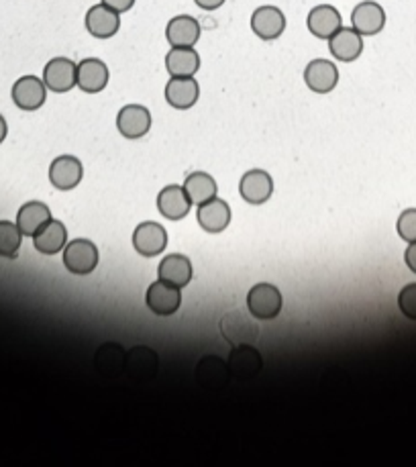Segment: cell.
Listing matches in <instances>:
<instances>
[{
  "instance_id": "33",
  "label": "cell",
  "mask_w": 416,
  "mask_h": 467,
  "mask_svg": "<svg viewBox=\"0 0 416 467\" xmlns=\"http://www.w3.org/2000/svg\"><path fill=\"white\" fill-rule=\"evenodd\" d=\"M398 306L406 318L416 320V284H408V286L400 292Z\"/></svg>"
},
{
  "instance_id": "16",
  "label": "cell",
  "mask_w": 416,
  "mask_h": 467,
  "mask_svg": "<svg viewBox=\"0 0 416 467\" xmlns=\"http://www.w3.org/2000/svg\"><path fill=\"white\" fill-rule=\"evenodd\" d=\"M309 31L318 39H331L343 27L341 13L333 4H318L306 17Z\"/></svg>"
},
{
  "instance_id": "13",
  "label": "cell",
  "mask_w": 416,
  "mask_h": 467,
  "mask_svg": "<svg viewBox=\"0 0 416 467\" xmlns=\"http://www.w3.org/2000/svg\"><path fill=\"white\" fill-rule=\"evenodd\" d=\"M304 82L317 94L333 92L339 84L337 65L328 60H312L304 70Z\"/></svg>"
},
{
  "instance_id": "29",
  "label": "cell",
  "mask_w": 416,
  "mask_h": 467,
  "mask_svg": "<svg viewBox=\"0 0 416 467\" xmlns=\"http://www.w3.org/2000/svg\"><path fill=\"white\" fill-rule=\"evenodd\" d=\"M196 378L204 388H223L229 379V368L223 360L208 355L196 368Z\"/></svg>"
},
{
  "instance_id": "28",
  "label": "cell",
  "mask_w": 416,
  "mask_h": 467,
  "mask_svg": "<svg viewBox=\"0 0 416 467\" xmlns=\"http://www.w3.org/2000/svg\"><path fill=\"white\" fill-rule=\"evenodd\" d=\"M125 361H127V352L116 343H106L102 345L97 357H94V363H97V369L102 376H119L121 371H125Z\"/></svg>"
},
{
  "instance_id": "9",
  "label": "cell",
  "mask_w": 416,
  "mask_h": 467,
  "mask_svg": "<svg viewBox=\"0 0 416 467\" xmlns=\"http://www.w3.org/2000/svg\"><path fill=\"white\" fill-rule=\"evenodd\" d=\"M108 68L98 57H86L78 64L76 86L86 94H98L108 86Z\"/></svg>"
},
{
  "instance_id": "11",
  "label": "cell",
  "mask_w": 416,
  "mask_h": 467,
  "mask_svg": "<svg viewBox=\"0 0 416 467\" xmlns=\"http://www.w3.org/2000/svg\"><path fill=\"white\" fill-rule=\"evenodd\" d=\"M352 25L361 38L378 35L386 25V11L374 0H363L352 13Z\"/></svg>"
},
{
  "instance_id": "8",
  "label": "cell",
  "mask_w": 416,
  "mask_h": 467,
  "mask_svg": "<svg viewBox=\"0 0 416 467\" xmlns=\"http://www.w3.org/2000/svg\"><path fill=\"white\" fill-rule=\"evenodd\" d=\"M251 31L264 41H274L286 31V17L277 6L266 4L251 14Z\"/></svg>"
},
{
  "instance_id": "23",
  "label": "cell",
  "mask_w": 416,
  "mask_h": 467,
  "mask_svg": "<svg viewBox=\"0 0 416 467\" xmlns=\"http://www.w3.org/2000/svg\"><path fill=\"white\" fill-rule=\"evenodd\" d=\"M231 208L221 199H210L199 207V225L208 233H221L229 227Z\"/></svg>"
},
{
  "instance_id": "20",
  "label": "cell",
  "mask_w": 416,
  "mask_h": 467,
  "mask_svg": "<svg viewBox=\"0 0 416 467\" xmlns=\"http://www.w3.org/2000/svg\"><path fill=\"white\" fill-rule=\"evenodd\" d=\"M166 38L172 47H194L200 39V23L190 14H178L167 23Z\"/></svg>"
},
{
  "instance_id": "32",
  "label": "cell",
  "mask_w": 416,
  "mask_h": 467,
  "mask_svg": "<svg viewBox=\"0 0 416 467\" xmlns=\"http://www.w3.org/2000/svg\"><path fill=\"white\" fill-rule=\"evenodd\" d=\"M398 235L403 237L408 243L416 241V208H408L398 218Z\"/></svg>"
},
{
  "instance_id": "26",
  "label": "cell",
  "mask_w": 416,
  "mask_h": 467,
  "mask_svg": "<svg viewBox=\"0 0 416 467\" xmlns=\"http://www.w3.org/2000/svg\"><path fill=\"white\" fill-rule=\"evenodd\" d=\"M51 221V210L47 204L43 202H27L21 207L19 215H17V225L23 235L33 237L35 233H39L46 225Z\"/></svg>"
},
{
  "instance_id": "22",
  "label": "cell",
  "mask_w": 416,
  "mask_h": 467,
  "mask_svg": "<svg viewBox=\"0 0 416 467\" xmlns=\"http://www.w3.org/2000/svg\"><path fill=\"white\" fill-rule=\"evenodd\" d=\"M157 274H159V280L182 290L188 286L190 280H192L194 272H192V264H190L186 255L172 253L162 259Z\"/></svg>"
},
{
  "instance_id": "25",
  "label": "cell",
  "mask_w": 416,
  "mask_h": 467,
  "mask_svg": "<svg viewBox=\"0 0 416 467\" xmlns=\"http://www.w3.org/2000/svg\"><path fill=\"white\" fill-rule=\"evenodd\" d=\"M166 68L172 78H192L200 70V55L194 47H172L166 55Z\"/></svg>"
},
{
  "instance_id": "18",
  "label": "cell",
  "mask_w": 416,
  "mask_h": 467,
  "mask_svg": "<svg viewBox=\"0 0 416 467\" xmlns=\"http://www.w3.org/2000/svg\"><path fill=\"white\" fill-rule=\"evenodd\" d=\"M200 97V86L192 78H172L166 86L167 105L176 111H188L192 108Z\"/></svg>"
},
{
  "instance_id": "19",
  "label": "cell",
  "mask_w": 416,
  "mask_h": 467,
  "mask_svg": "<svg viewBox=\"0 0 416 467\" xmlns=\"http://www.w3.org/2000/svg\"><path fill=\"white\" fill-rule=\"evenodd\" d=\"M241 199L250 204H264L269 200V196L274 192V182L272 176L264 170H251L241 178L239 184Z\"/></svg>"
},
{
  "instance_id": "1",
  "label": "cell",
  "mask_w": 416,
  "mask_h": 467,
  "mask_svg": "<svg viewBox=\"0 0 416 467\" xmlns=\"http://www.w3.org/2000/svg\"><path fill=\"white\" fill-rule=\"evenodd\" d=\"M64 266L70 274L89 276L98 266V250L89 239H76L64 247Z\"/></svg>"
},
{
  "instance_id": "24",
  "label": "cell",
  "mask_w": 416,
  "mask_h": 467,
  "mask_svg": "<svg viewBox=\"0 0 416 467\" xmlns=\"http://www.w3.org/2000/svg\"><path fill=\"white\" fill-rule=\"evenodd\" d=\"M190 207H192V202H190L186 190L180 186H166L157 196V210L170 221L184 218L190 213Z\"/></svg>"
},
{
  "instance_id": "31",
  "label": "cell",
  "mask_w": 416,
  "mask_h": 467,
  "mask_svg": "<svg viewBox=\"0 0 416 467\" xmlns=\"http://www.w3.org/2000/svg\"><path fill=\"white\" fill-rule=\"evenodd\" d=\"M21 239H23V233H21L17 223L0 221V258H17Z\"/></svg>"
},
{
  "instance_id": "3",
  "label": "cell",
  "mask_w": 416,
  "mask_h": 467,
  "mask_svg": "<svg viewBox=\"0 0 416 467\" xmlns=\"http://www.w3.org/2000/svg\"><path fill=\"white\" fill-rule=\"evenodd\" d=\"M221 333L233 347L253 345L259 337V327L243 310H231L221 318Z\"/></svg>"
},
{
  "instance_id": "12",
  "label": "cell",
  "mask_w": 416,
  "mask_h": 467,
  "mask_svg": "<svg viewBox=\"0 0 416 467\" xmlns=\"http://www.w3.org/2000/svg\"><path fill=\"white\" fill-rule=\"evenodd\" d=\"M145 302H148L149 310L156 312L159 317H170L174 312H178L182 296L180 288L170 286L162 280L153 282L148 288V294H145Z\"/></svg>"
},
{
  "instance_id": "2",
  "label": "cell",
  "mask_w": 416,
  "mask_h": 467,
  "mask_svg": "<svg viewBox=\"0 0 416 467\" xmlns=\"http://www.w3.org/2000/svg\"><path fill=\"white\" fill-rule=\"evenodd\" d=\"M247 309L258 320H272L282 310V294L274 284H258L247 294Z\"/></svg>"
},
{
  "instance_id": "35",
  "label": "cell",
  "mask_w": 416,
  "mask_h": 467,
  "mask_svg": "<svg viewBox=\"0 0 416 467\" xmlns=\"http://www.w3.org/2000/svg\"><path fill=\"white\" fill-rule=\"evenodd\" d=\"M404 259H406V266L416 274V241H412V243L408 245V250L404 253Z\"/></svg>"
},
{
  "instance_id": "34",
  "label": "cell",
  "mask_w": 416,
  "mask_h": 467,
  "mask_svg": "<svg viewBox=\"0 0 416 467\" xmlns=\"http://www.w3.org/2000/svg\"><path fill=\"white\" fill-rule=\"evenodd\" d=\"M100 3L106 4V6H111L113 11L123 14V13H127V11L133 9L135 0H100Z\"/></svg>"
},
{
  "instance_id": "36",
  "label": "cell",
  "mask_w": 416,
  "mask_h": 467,
  "mask_svg": "<svg viewBox=\"0 0 416 467\" xmlns=\"http://www.w3.org/2000/svg\"><path fill=\"white\" fill-rule=\"evenodd\" d=\"M196 6H200L202 11H216L225 4V0H194Z\"/></svg>"
},
{
  "instance_id": "7",
  "label": "cell",
  "mask_w": 416,
  "mask_h": 467,
  "mask_svg": "<svg viewBox=\"0 0 416 467\" xmlns=\"http://www.w3.org/2000/svg\"><path fill=\"white\" fill-rule=\"evenodd\" d=\"M227 368L231 378L243 382V379L258 376L264 368V361H261V353L253 345H237L231 349L227 357Z\"/></svg>"
},
{
  "instance_id": "21",
  "label": "cell",
  "mask_w": 416,
  "mask_h": 467,
  "mask_svg": "<svg viewBox=\"0 0 416 467\" xmlns=\"http://www.w3.org/2000/svg\"><path fill=\"white\" fill-rule=\"evenodd\" d=\"M157 353L149 347H133L131 352H127V361H125V371L129 378L137 379V382H145V379H151L157 371Z\"/></svg>"
},
{
  "instance_id": "5",
  "label": "cell",
  "mask_w": 416,
  "mask_h": 467,
  "mask_svg": "<svg viewBox=\"0 0 416 467\" xmlns=\"http://www.w3.org/2000/svg\"><path fill=\"white\" fill-rule=\"evenodd\" d=\"M76 70L78 64L68 60V57H54L43 68V82L51 92H70L76 86Z\"/></svg>"
},
{
  "instance_id": "10",
  "label": "cell",
  "mask_w": 416,
  "mask_h": 467,
  "mask_svg": "<svg viewBox=\"0 0 416 467\" xmlns=\"http://www.w3.org/2000/svg\"><path fill=\"white\" fill-rule=\"evenodd\" d=\"M86 29L92 38L111 39L121 29V14L106 4H94L86 13Z\"/></svg>"
},
{
  "instance_id": "4",
  "label": "cell",
  "mask_w": 416,
  "mask_h": 467,
  "mask_svg": "<svg viewBox=\"0 0 416 467\" xmlns=\"http://www.w3.org/2000/svg\"><path fill=\"white\" fill-rule=\"evenodd\" d=\"M11 97H13L14 105H17V108H21V111H27V113L39 111V108L46 105L47 86H46V82H43V78L23 76L13 84Z\"/></svg>"
},
{
  "instance_id": "6",
  "label": "cell",
  "mask_w": 416,
  "mask_h": 467,
  "mask_svg": "<svg viewBox=\"0 0 416 467\" xmlns=\"http://www.w3.org/2000/svg\"><path fill=\"white\" fill-rule=\"evenodd\" d=\"M116 129L125 140H141L151 129V113L143 105H127L116 115Z\"/></svg>"
},
{
  "instance_id": "17",
  "label": "cell",
  "mask_w": 416,
  "mask_h": 467,
  "mask_svg": "<svg viewBox=\"0 0 416 467\" xmlns=\"http://www.w3.org/2000/svg\"><path fill=\"white\" fill-rule=\"evenodd\" d=\"M328 49L337 62H355L363 51V38L353 27H341L337 33L328 39Z\"/></svg>"
},
{
  "instance_id": "14",
  "label": "cell",
  "mask_w": 416,
  "mask_h": 467,
  "mask_svg": "<svg viewBox=\"0 0 416 467\" xmlns=\"http://www.w3.org/2000/svg\"><path fill=\"white\" fill-rule=\"evenodd\" d=\"M133 245L139 255L143 258H156L167 245V233L162 225L148 221L139 225L133 233Z\"/></svg>"
},
{
  "instance_id": "37",
  "label": "cell",
  "mask_w": 416,
  "mask_h": 467,
  "mask_svg": "<svg viewBox=\"0 0 416 467\" xmlns=\"http://www.w3.org/2000/svg\"><path fill=\"white\" fill-rule=\"evenodd\" d=\"M6 133H9V125H6L4 116L0 115V143H3L6 140Z\"/></svg>"
},
{
  "instance_id": "15",
  "label": "cell",
  "mask_w": 416,
  "mask_h": 467,
  "mask_svg": "<svg viewBox=\"0 0 416 467\" xmlns=\"http://www.w3.org/2000/svg\"><path fill=\"white\" fill-rule=\"evenodd\" d=\"M82 180V164L74 156H60L49 166V182L62 192L74 190Z\"/></svg>"
},
{
  "instance_id": "27",
  "label": "cell",
  "mask_w": 416,
  "mask_h": 467,
  "mask_svg": "<svg viewBox=\"0 0 416 467\" xmlns=\"http://www.w3.org/2000/svg\"><path fill=\"white\" fill-rule=\"evenodd\" d=\"M35 250L43 255H55L60 253L65 245H68V231H65L60 221H51L39 233L33 235Z\"/></svg>"
},
{
  "instance_id": "30",
  "label": "cell",
  "mask_w": 416,
  "mask_h": 467,
  "mask_svg": "<svg viewBox=\"0 0 416 467\" xmlns=\"http://www.w3.org/2000/svg\"><path fill=\"white\" fill-rule=\"evenodd\" d=\"M184 190H186L190 202L199 204L200 207L202 202H207L216 196V182L213 176H208V174L194 172L186 178Z\"/></svg>"
}]
</instances>
